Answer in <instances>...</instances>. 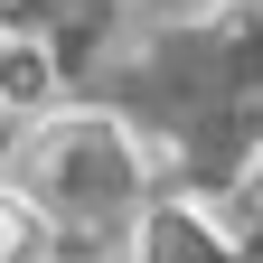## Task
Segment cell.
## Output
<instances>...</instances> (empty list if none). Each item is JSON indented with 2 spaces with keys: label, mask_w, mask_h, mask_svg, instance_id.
Instances as JSON below:
<instances>
[{
  "label": "cell",
  "mask_w": 263,
  "mask_h": 263,
  "mask_svg": "<svg viewBox=\"0 0 263 263\" xmlns=\"http://www.w3.org/2000/svg\"><path fill=\"white\" fill-rule=\"evenodd\" d=\"M10 94H38V66H28L19 47H0V104H10Z\"/></svg>",
  "instance_id": "obj_3"
},
{
  "label": "cell",
  "mask_w": 263,
  "mask_h": 263,
  "mask_svg": "<svg viewBox=\"0 0 263 263\" xmlns=\"http://www.w3.org/2000/svg\"><path fill=\"white\" fill-rule=\"evenodd\" d=\"M19 197L47 216V235H122L141 207V151L104 113H66L47 132H28Z\"/></svg>",
  "instance_id": "obj_1"
},
{
  "label": "cell",
  "mask_w": 263,
  "mask_h": 263,
  "mask_svg": "<svg viewBox=\"0 0 263 263\" xmlns=\"http://www.w3.org/2000/svg\"><path fill=\"white\" fill-rule=\"evenodd\" d=\"M57 254V235H47V216L28 207L19 188H0V263H47Z\"/></svg>",
  "instance_id": "obj_2"
},
{
  "label": "cell",
  "mask_w": 263,
  "mask_h": 263,
  "mask_svg": "<svg viewBox=\"0 0 263 263\" xmlns=\"http://www.w3.org/2000/svg\"><path fill=\"white\" fill-rule=\"evenodd\" d=\"M254 207H263V197H254Z\"/></svg>",
  "instance_id": "obj_4"
}]
</instances>
